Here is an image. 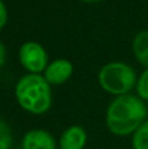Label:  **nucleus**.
I'll return each mask as SVG.
<instances>
[{
    "mask_svg": "<svg viewBox=\"0 0 148 149\" xmlns=\"http://www.w3.org/2000/svg\"><path fill=\"white\" fill-rule=\"evenodd\" d=\"M20 64L28 71V73L42 74L49 65V55L42 45L38 42H25L18 50Z\"/></svg>",
    "mask_w": 148,
    "mask_h": 149,
    "instance_id": "nucleus-4",
    "label": "nucleus"
},
{
    "mask_svg": "<svg viewBox=\"0 0 148 149\" xmlns=\"http://www.w3.org/2000/svg\"><path fill=\"white\" fill-rule=\"evenodd\" d=\"M13 145V134L10 126L0 119V149H10Z\"/></svg>",
    "mask_w": 148,
    "mask_h": 149,
    "instance_id": "nucleus-10",
    "label": "nucleus"
},
{
    "mask_svg": "<svg viewBox=\"0 0 148 149\" xmlns=\"http://www.w3.org/2000/svg\"><path fill=\"white\" fill-rule=\"evenodd\" d=\"M147 106L134 94L114 97L105 114L106 127L114 136H131L143 122L147 120Z\"/></svg>",
    "mask_w": 148,
    "mask_h": 149,
    "instance_id": "nucleus-1",
    "label": "nucleus"
},
{
    "mask_svg": "<svg viewBox=\"0 0 148 149\" xmlns=\"http://www.w3.org/2000/svg\"><path fill=\"white\" fill-rule=\"evenodd\" d=\"M73 73V64L68 59H55L46 67L42 73L47 82L51 86L62 85L71 79Z\"/></svg>",
    "mask_w": 148,
    "mask_h": 149,
    "instance_id": "nucleus-5",
    "label": "nucleus"
},
{
    "mask_svg": "<svg viewBox=\"0 0 148 149\" xmlns=\"http://www.w3.org/2000/svg\"><path fill=\"white\" fill-rule=\"evenodd\" d=\"M85 3H96V1H101V0H83Z\"/></svg>",
    "mask_w": 148,
    "mask_h": 149,
    "instance_id": "nucleus-14",
    "label": "nucleus"
},
{
    "mask_svg": "<svg viewBox=\"0 0 148 149\" xmlns=\"http://www.w3.org/2000/svg\"><path fill=\"white\" fill-rule=\"evenodd\" d=\"M58 141L52 134L42 128L28 131L21 140V149H57Z\"/></svg>",
    "mask_w": 148,
    "mask_h": 149,
    "instance_id": "nucleus-6",
    "label": "nucleus"
},
{
    "mask_svg": "<svg viewBox=\"0 0 148 149\" xmlns=\"http://www.w3.org/2000/svg\"><path fill=\"white\" fill-rule=\"evenodd\" d=\"M7 20H8V10H7V7H5L4 1L0 0V30L5 26L7 24Z\"/></svg>",
    "mask_w": 148,
    "mask_h": 149,
    "instance_id": "nucleus-12",
    "label": "nucleus"
},
{
    "mask_svg": "<svg viewBox=\"0 0 148 149\" xmlns=\"http://www.w3.org/2000/svg\"><path fill=\"white\" fill-rule=\"evenodd\" d=\"M15 95L21 109L34 115H42L51 109V85L43 74L28 73L17 81Z\"/></svg>",
    "mask_w": 148,
    "mask_h": 149,
    "instance_id": "nucleus-2",
    "label": "nucleus"
},
{
    "mask_svg": "<svg viewBox=\"0 0 148 149\" xmlns=\"http://www.w3.org/2000/svg\"><path fill=\"white\" fill-rule=\"evenodd\" d=\"M131 148L148 149V119L139 126V128L131 135Z\"/></svg>",
    "mask_w": 148,
    "mask_h": 149,
    "instance_id": "nucleus-9",
    "label": "nucleus"
},
{
    "mask_svg": "<svg viewBox=\"0 0 148 149\" xmlns=\"http://www.w3.org/2000/svg\"><path fill=\"white\" fill-rule=\"evenodd\" d=\"M88 141V135L84 127L81 126H70L60 134L58 140L59 149H84Z\"/></svg>",
    "mask_w": 148,
    "mask_h": 149,
    "instance_id": "nucleus-7",
    "label": "nucleus"
},
{
    "mask_svg": "<svg viewBox=\"0 0 148 149\" xmlns=\"http://www.w3.org/2000/svg\"><path fill=\"white\" fill-rule=\"evenodd\" d=\"M133 52L142 65L148 68V31H139L133 39Z\"/></svg>",
    "mask_w": 148,
    "mask_h": 149,
    "instance_id": "nucleus-8",
    "label": "nucleus"
},
{
    "mask_svg": "<svg viewBox=\"0 0 148 149\" xmlns=\"http://www.w3.org/2000/svg\"><path fill=\"white\" fill-rule=\"evenodd\" d=\"M136 93L138 97L143 101H148V68L142 72L136 81Z\"/></svg>",
    "mask_w": 148,
    "mask_h": 149,
    "instance_id": "nucleus-11",
    "label": "nucleus"
},
{
    "mask_svg": "<svg viewBox=\"0 0 148 149\" xmlns=\"http://www.w3.org/2000/svg\"><path fill=\"white\" fill-rule=\"evenodd\" d=\"M5 59H7V51H5V46L0 39V68L5 64Z\"/></svg>",
    "mask_w": 148,
    "mask_h": 149,
    "instance_id": "nucleus-13",
    "label": "nucleus"
},
{
    "mask_svg": "<svg viewBox=\"0 0 148 149\" xmlns=\"http://www.w3.org/2000/svg\"><path fill=\"white\" fill-rule=\"evenodd\" d=\"M136 73L131 65L123 62H110L98 72V84L114 97L130 94L136 86Z\"/></svg>",
    "mask_w": 148,
    "mask_h": 149,
    "instance_id": "nucleus-3",
    "label": "nucleus"
}]
</instances>
